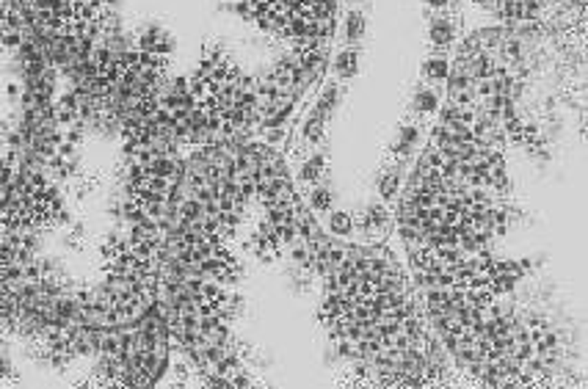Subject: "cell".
Returning <instances> with one entry per match:
<instances>
[{
	"label": "cell",
	"mask_w": 588,
	"mask_h": 389,
	"mask_svg": "<svg viewBox=\"0 0 588 389\" xmlns=\"http://www.w3.org/2000/svg\"><path fill=\"white\" fill-rule=\"evenodd\" d=\"M359 230H362V238L364 243L375 246V243H384L386 235H389V210L384 205H370L359 213Z\"/></svg>",
	"instance_id": "cell-1"
},
{
	"label": "cell",
	"mask_w": 588,
	"mask_h": 389,
	"mask_svg": "<svg viewBox=\"0 0 588 389\" xmlns=\"http://www.w3.org/2000/svg\"><path fill=\"white\" fill-rule=\"evenodd\" d=\"M456 36H459V20H456V17H450L448 12H442V14H437V17L431 20V25H428V39H431V45H434L437 50H448V47L456 42Z\"/></svg>",
	"instance_id": "cell-2"
},
{
	"label": "cell",
	"mask_w": 588,
	"mask_h": 389,
	"mask_svg": "<svg viewBox=\"0 0 588 389\" xmlns=\"http://www.w3.org/2000/svg\"><path fill=\"white\" fill-rule=\"evenodd\" d=\"M417 141H420V130H417V124H406V127H401L398 141H395V146H392V160H404V157H409V155L415 152Z\"/></svg>",
	"instance_id": "cell-3"
},
{
	"label": "cell",
	"mask_w": 588,
	"mask_h": 389,
	"mask_svg": "<svg viewBox=\"0 0 588 389\" xmlns=\"http://www.w3.org/2000/svg\"><path fill=\"white\" fill-rule=\"evenodd\" d=\"M450 75V61L445 56H431L426 64H423V78L428 83H445Z\"/></svg>",
	"instance_id": "cell-4"
},
{
	"label": "cell",
	"mask_w": 588,
	"mask_h": 389,
	"mask_svg": "<svg viewBox=\"0 0 588 389\" xmlns=\"http://www.w3.org/2000/svg\"><path fill=\"white\" fill-rule=\"evenodd\" d=\"M439 111V94L428 86V89H420L415 94V113L417 116H434Z\"/></svg>",
	"instance_id": "cell-5"
},
{
	"label": "cell",
	"mask_w": 588,
	"mask_h": 389,
	"mask_svg": "<svg viewBox=\"0 0 588 389\" xmlns=\"http://www.w3.org/2000/svg\"><path fill=\"white\" fill-rule=\"evenodd\" d=\"M359 69V53L356 50H342L337 56V78H353Z\"/></svg>",
	"instance_id": "cell-6"
},
{
	"label": "cell",
	"mask_w": 588,
	"mask_h": 389,
	"mask_svg": "<svg viewBox=\"0 0 588 389\" xmlns=\"http://www.w3.org/2000/svg\"><path fill=\"white\" fill-rule=\"evenodd\" d=\"M398 188H401V177H398V171H386V174H381V179H378V193L384 197V202L395 199V197H398Z\"/></svg>",
	"instance_id": "cell-7"
},
{
	"label": "cell",
	"mask_w": 588,
	"mask_h": 389,
	"mask_svg": "<svg viewBox=\"0 0 588 389\" xmlns=\"http://www.w3.org/2000/svg\"><path fill=\"white\" fill-rule=\"evenodd\" d=\"M353 219L348 216V213H331L329 216V232L331 235H340V238H348V235H353Z\"/></svg>",
	"instance_id": "cell-8"
},
{
	"label": "cell",
	"mask_w": 588,
	"mask_h": 389,
	"mask_svg": "<svg viewBox=\"0 0 588 389\" xmlns=\"http://www.w3.org/2000/svg\"><path fill=\"white\" fill-rule=\"evenodd\" d=\"M323 168H326V160H323L320 155H312V157L304 163V168H301V179H304V182H309V185H315V182L320 179Z\"/></svg>",
	"instance_id": "cell-9"
},
{
	"label": "cell",
	"mask_w": 588,
	"mask_h": 389,
	"mask_svg": "<svg viewBox=\"0 0 588 389\" xmlns=\"http://www.w3.org/2000/svg\"><path fill=\"white\" fill-rule=\"evenodd\" d=\"M309 208H312L315 213H326V210L331 208V193H329L326 188H312V193H309Z\"/></svg>",
	"instance_id": "cell-10"
},
{
	"label": "cell",
	"mask_w": 588,
	"mask_h": 389,
	"mask_svg": "<svg viewBox=\"0 0 588 389\" xmlns=\"http://www.w3.org/2000/svg\"><path fill=\"white\" fill-rule=\"evenodd\" d=\"M362 34H364V17H362L359 12H351V14H348V28H345L348 42H351V45H353V42H359V39H362Z\"/></svg>",
	"instance_id": "cell-11"
},
{
	"label": "cell",
	"mask_w": 588,
	"mask_h": 389,
	"mask_svg": "<svg viewBox=\"0 0 588 389\" xmlns=\"http://www.w3.org/2000/svg\"><path fill=\"white\" fill-rule=\"evenodd\" d=\"M320 133H323V113L315 111L309 119H307V127H304V135L309 144H318L320 141Z\"/></svg>",
	"instance_id": "cell-12"
},
{
	"label": "cell",
	"mask_w": 588,
	"mask_h": 389,
	"mask_svg": "<svg viewBox=\"0 0 588 389\" xmlns=\"http://www.w3.org/2000/svg\"><path fill=\"white\" fill-rule=\"evenodd\" d=\"M337 97H340V91H337L334 86H329V89L323 91V97H320V102H318V108H315V111H320V113L326 116V113H329V111L337 105Z\"/></svg>",
	"instance_id": "cell-13"
},
{
	"label": "cell",
	"mask_w": 588,
	"mask_h": 389,
	"mask_svg": "<svg viewBox=\"0 0 588 389\" xmlns=\"http://www.w3.org/2000/svg\"><path fill=\"white\" fill-rule=\"evenodd\" d=\"M426 3H428L437 14H442V12H448V9H450V0H426Z\"/></svg>",
	"instance_id": "cell-14"
}]
</instances>
